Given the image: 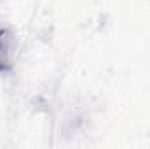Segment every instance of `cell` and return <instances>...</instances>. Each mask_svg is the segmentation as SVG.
Returning a JSON list of instances; mask_svg holds the SVG:
<instances>
[{"mask_svg": "<svg viewBox=\"0 0 150 149\" xmlns=\"http://www.w3.org/2000/svg\"><path fill=\"white\" fill-rule=\"evenodd\" d=\"M14 67L12 62V37L9 30L0 23V72L5 74Z\"/></svg>", "mask_w": 150, "mask_h": 149, "instance_id": "6da1fadb", "label": "cell"}]
</instances>
